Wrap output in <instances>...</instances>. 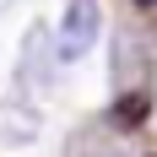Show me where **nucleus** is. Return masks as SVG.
<instances>
[{"label":"nucleus","instance_id":"f257e3e1","mask_svg":"<svg viewBox=\"0 0 157 157\" xmlns=\"http://www.w3.org/2000/svg\"><path fill=\"white\" fill-rule=\"evenodd\" d=\"M54 71H60V54H54V33L44 22H33L22 33V49H16V65H11V92L16 98H38L54 87Z\"/></svg>","mask_w":157,"mask_h":157},{"label":"nucleus","instance_id":"f03ea898","mask_svg":"<svg viewBox=\"0 0 157 157\" xmlns=\"http://www.w3.org/2000/svg\"><path fill=\"white\" fill-rule=\"evenodd\" d=\"M109 87H114V92H146V87H152V44H146L136 27H119V33H114Z\"/></svg>","mask_w":157,"mask_h":157},{"label":"nucleus","instance_id":"7ed1b4c3","mask_svg":"<svg viewBox=\"0 0 157 157\" xmlns=\"http://www.w3.org/2000/svg\"><path fill=\"white\" fill-rule=\"evenodd\" d=\"M98 33H103V6H98V0H71V6L60 11V33H54L60 65L87 60V49L98 44Z\"/></svg>","mask_w":157,"mask_h":157},{"label":"nucleus","instance_id":"20e7f679","mask_svg":"<svg viewBox=\"0 0 157 157\" xmlns=\"http://www.w3.org/2000/svg\"><path fill=\"white\" fill-rule=\"evenodd\" d=\"M44 136V109L33 103V98H0V146L6 152H22Z\"/></svg>","mask_w":157,"mask_h":157},{"label":"nucleus","instance_id":"39448f33","mask_svg":"<svg viewBox=\"0 0 157 157\" xmlns=\"http://www.w3.org/2000/svg\"><path fill=\"white\" fill-rule=\"evenodd\" d=\"M60 157H130V146H125V136H119L109 119H92V125H76L65 136Z\"/></svg>","mask_w":157,"mask_h":157},{"label":"nucleus","instance_id":"423d86ee","mask_svg":"<svg viewBox=\"0 0 157 157\" xmlns=\"http://www.w3.org/2000/svg\"><path fill=\"white\" fill-rule=\"evenodd\" d=\"M152 119V87L146 92H114V109H109V125L119 130V136H130L136 125H146Z\"/></svg>","mask_w":157,"mask_h":157},{"label":"nucleus","instance_id":"0eeeda50","mask_svg":"<svg viewBox=\"0 0 157 157\" xmlns=\"http://www.w3.org/2000/svg\"><path fill=\"white\" fill-rule=\"evenodd\" d=\"M141 6H152V0H141Z\"/></svg>","mask_w":157,"mask_h":157}]
</instances>
